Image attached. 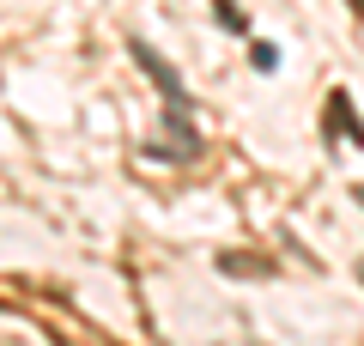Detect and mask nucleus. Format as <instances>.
<instances>
[{
  "label": "nucleus",
  "instance_id": "obj_1",
  "mask_svg": "<svg viewBox=\"0 0 364 346\" xmlns=\"http://www.w3.org/2000/svg\"><path fill=\"white\" fill-rule=\"evenodd\" d=\"M134 55H140V67H146V73H152V79H158V85H164V91H170V103H176V110H182V79H176V73H170V67H164V61H158V55H152V49H146V43H134Z\"/></svg>",
  "mask_w": 364,
  "mask_h": 346
},
{
  "label": "nucleus",
  "instance_id": "obj_2",
  "mask_svg": "<svg viewBox=\"0 0 364 346\" xmlns=\"http://www.w3.org/2000/svg\"><path fill=\"white\" fill-rule=\"evenodd\" d=\"M328 128H346L352 140L364 146V122H352V110H346V91H334V103H328Z\"/></svg>",
  "mask_w": 364,
  "mask_h": 346
},
{
  "label": "nucleus",
  "instance_id": "obj_3",
  "mask_svg": "<svg viewBox=\"0 0 364 346\" xmlns=\"http://www.w3.org/2000/svg\"><path fill=\"white\" fill-rule=\"evenodd\" d=\"M255 67H261V73H273V67H279V49H273V43H261V49H255Z\"/></svg>",
  "mask_w": 364,
  "mask_h": 346
},
{
  "label": "nucleus",
  "instance_id": "obj_4",
  "mask_svg": "<svg viewBox=\"0 0 364 346\" xmlns=\"http://www.w3.org/2000/svg\"><path fill=\"white\" fill-rule=\"evenodd\" d=\"M67 346H104L97 334H85V328H67Z\"/></svg>",
  "mask_w": 364,
  "mask_h": 346
}]
</instances>
